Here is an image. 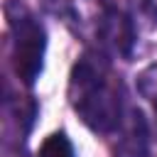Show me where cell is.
Returning <instances> with one entry per match:
<instances>
[{
	"mask_svg": "<svg viewBox=\"0 0 157 157\" xmlns=\"http://www.w3.org/2000/svg\"><path fill=\"white\" fill-rule=\"evenodd\" d=\"M10 29H12V64L15 74L25 86H32L42 69L47 54V32L44 25L25 10L10 12Z\"/></svg>",
	"mask_w": 157,
	"mask_h": 157,
	"instance_id": "7a4b0ae2",
	"label": "cell"
},
{
	"mask_svg": "<svg viewBox=\"0 0 157 157\" xmlns=\"http://www.w3.org/2000/svg\"><path fill=\"white\" fill-rule=\"evenodd\" d=\"M152 105H155V118H157V101H155V103H152Z\"/></svg>",
	"mask_w": 157,
	"mask_h": 157,
	"instance_id": "ba28073f",
	"label": "cell"
},
{
	"mask_svg": "<svg viewBox=\"0 0 157 157\" xmlns=\"http://www.w3.org/2000/svg\"><path fill=\"white\" fill-rule=\"evenodd\" d=\"M37 157H74V145L64 132H54L42 142Z\"/></svg>",
	"mask_w": 157,
	"mask_h": 157,
	"instance_id": "5b68a950",
	"label": "cell"
},
{
	"mask_svg": "<svg viewBox=\"0 0 157 157\" xmlns=\"http://www.w3.org/2000/svg\"><path fill=\"white\" fill-rule=\"evenodd\" d=\"M69 101L78 118L96 132H113L123 125L120 83L110 78L108 61L96 54H83L69 78Z\"/></svg>",
	"mask_w": 157,
	"mask_h": 157,
	"instance_id": "6da1fadb",
	"label": "cell"
},
{
	"mask_svg": "<svg viewBox=\"0 0 157 157\" xmlns=\"http://www.w3.org/2000/svg\"><path fill=\"white\" fill-rule=\"evenodd\" d=\"M137 91L142 98L147 101H157V64H150L147 69H142L137 74Z\"/></svg>",
	"mask_w": 157,
	"mask_h": 157,
	"instance_id": "8992f818",
	"label": "cell"
},
{
	"mask_svg": "<svg viewBox=\"0 0 157 157\" xmlns=\"http://www.w3.org/2000/svg\"><path fill=\"white\" fill-rule=\"evenodd\" d=\"M135 10L147 27H157V0H135Z\"/></svg>",
	"mask_w": 157,
	"mask_h": 157,
	"instance_id": "52a82bcc",
	"label": "cell"
},
{
	"mask_svg": "<svg viewBox=\"0 0 157 157\" xmlns=\"http://www.w3.org/2000/svg\"><path fill=\"white\" fill-rule=\"evenodd\" d=\"M123 137L118 145V157H147L150 155V130L142 110L130 108L123 120Z\"/></svg>",
	"mask_w": 157,
	"mask_h": 157,
	"instance_id": "277c9868",
	"label": "cell"
},
{
	"mask_svg": "<svg viewBox=\"0 0 157 157\" xmlns=\"http://www.w3.org/2000/svg\"><path fill=\"white\" fill-rule=\"evenodd\" d=\"M98 39L108 54L120 56V59H130L135 52V42H137L132 17L118 7H105L98 20Z\"/></svg>",
	"mask_w": 157,
	"mask_h": 157,
	"instance_id": "3957f363",
	"label": "cell"
}]
</instances>
